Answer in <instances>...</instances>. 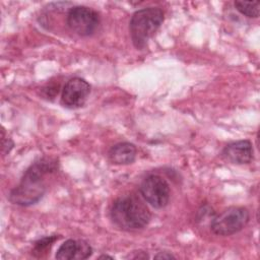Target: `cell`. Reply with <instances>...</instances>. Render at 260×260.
I'll use <instances>...</instances> for the list:
<instances>
[{"instance_id": "cell-1", "label": "cell", "mask_w": 260, "mask_h": 260, "mask_svg": "<svg viewBox=\"0 0 260 260\" xmlns=\"http://www.w3.org/2000/svg\"><path fill=\"white\" fill-rule=\"evenodd\" d=\"M57 170V161L44 157L34 162L24 173L20 183L12 189L9 200L16 205L28 206L37 203L45 194L46 176Z\"/></svg>"}, {"instance_id": "cell-2", "label": "cell", "mask_w": 260, "mask_h": 260, "mask_svg": "<svg viewBox=\"0 0 260 260\" xmlns=\"http://www.w3.org/2000/svg\"><path fill=\"white\" fill-rule=\"evenodd\" d=\"M146 205L134 195L118 198L111 209L113 222L122 230L132 231L144 228L150 220Z\"/></svg>"}, {"instance_id": "cell-3", "label": "cell", "mask_w": 260, "mask_h": 260, "mask_svg": "<svg viewBox=\"0 0 260 260\" xmlns=\"http://www.w3.org/2000/svg\"><path fill=\"white\" fill-rule=\"evenodd\" d=\"M164 21V12L157 7L142 8L134 12L129 28L131 39L137 49L145 47L149 38L157 30Z\"/></svg>"}, {"instance_id": "cell-4", "label": "cell", "mask_w": 260, "mask_h": 260, "mask_svg": "<svg viewBox=\"0 0 260 260\" xmlns=\"http://www.w3.org/2000/svg\"><path fill=\"white\" fill-rule=\"evenodd\" d=\"M250 214L245 207H230L215 216L210 229L217 236H231L245 228Z\"/></svg>"}, {"instance_id": "cell-5", "label": "cell", "mask_w": 260, "mask_h": 260, "mask_svg": "<svg viewBox=\"0 0 260 260\" xmlns=\"http://www.w3.org/2000/svg\"><path fill=\"white\" fill-rule=\"evenodd\" d=\"M140 193L144 200L154 208L165 207L170 199V186L158 175L147 176L140 185Z\"/></svg>"}, {"instance_id": "cell-6", "label": "cell", "mask_w": 260, "mask_h": 260, "mask_svg": "<svg viewBox=\"0 0 260 260\" xmlns=\"http://www.w3.org/2000/svg\"><path fill=\"white\" fill-rule=\"evenodd\" d=\"M100 17L95 10L86 6H75L67 15V24L72 31L79 36H89L98 27Z\"/></svg>"}, {"instance_id": "cell-7", "label": "cell", "mask_w": 260, "mask_h": 260, "mask_svg": "<svg viewBox=\"0 0 260 260\" xmlns=\"http://www.w3.org/2000/svg\"><path fill=\"white\" fill-rule=\"evenodd\" d=\"M90 91V86L84 79L80 77L71 78L66 82L62 90L61 101L67 108H79L81 107Z\"/></svg>"}, {"instance_id": "cell-8", "label": "cell", "mask_w": 260, "mask_h": 260, "mask_svg": "<svg viewBox=\"0 0 260 260\" xmlns=\"http://www.w3.org/2000/svg\"><path fill=\"white\" fill-rule=\"evenodd\" d=\"M92 253L90 245L83 240L69 239L65 241L57 250L56 259L72 260V259H86Z\"/></svg>"}, {"instance_id": "cell-9", "label": "cell", "mask_w": 260, "mask_h": 260, "mask_svg": "<svg viewBox=\"0 0 260 260\" xmlns=\"http://www.w3.org/2000/svg\"><path fill=\"white\" fill-rule=\"evenodd\" d=\"M223 157L238 165L249 164L253 159V147L249 140H239L228 144L222 151Z\"/></svg>"}, {"instance_id": "cell-10", "label": "cell", "mask_w": 260, "mask_h": 260, "mask_svg": "<svg viewBox=\"0 0 260 260\" xmlns=\"http://www.w3.org/2000/svg\"><path fill=\"white\" fill-rule=\"evenodd\" d=\"M136 157V147L130 142H120L112 146L109 158L115 165H129Z\"/></svg>"}, {"instance_id": "cell-11", "label": "cell", "mask_w": 260, "mask_h": 260, "mask_svg": "<svg viewBox=\"0 0 260 260\" xmlns=\"http://www.w3.org/2000/svg\"><path fill=\"white\" fill-rule=\"evenodd\" d=\"M236 9L248 17H258L260 4L258 1H235Z\"/></svg>"}, {"instance_id": "cell-12", "label": "cell", "mask_w": 260, "mask_h": 260, "mask_svg": "<svg viewBox=\"0 0 260 260\" xmlns=\"http://www.w3.org/2000/svg\"><path fill=\"white\" fill-rule=\"evenodd\" d=\"M58 240V237L52 236V237H45L35 243L32 254L37 257H43L45 254L48 253V250L52 247L53 243Z\"/></svg>"}, {"instance_id": "cell-13", "label": "cell", "mask_w": 260, "mask_h": 260, "mask_svg": "<svg viewBox=\"0 0 260 260\" xmlns=\"http://www.w3.org/2000/svg\"><path fill=\"white\" fill-rule=\"evenodd\" d=\"M155 259H174L175 256L169 252H159L154 256Z\"/></svg>"}, {"instance_id": "cell-14", "label": "cell", "mask_w": 260, "mask_h": 260, "mask_svg": "<svg viewBox=\"0 0 260 260\" xmlns=\"http://www.w3.org/2000/svg\"><path fill=\"white\" fill-rule=\"evenodd\" d=\"M99 258H100V259H106V258H109V259H113V257H111V256H108V255H102V256H100Z\"/></svg>"}]
</instances>
